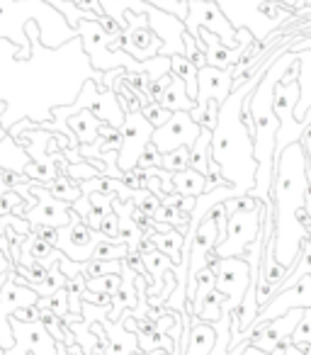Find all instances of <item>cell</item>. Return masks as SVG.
Masks as SVG:
<instances>
[{"label": "cell", "instance_id": "6da1fadb", "mask_svg": "<svg viewBox=\"0 0 311 355\" xmlns=\"http://www.w3.org/2000/svg\"><path fill=\"white\" fill-rule=\"evenodd\" d=\"M275 205L280 207V219H294V212L304 205L306 190V156L301 141H292L282 148L275 171Z\"/></svg>", "mask_w": 311, "mask_h": 355}, {"label": "cell", "instance_id": "7a4b0ae2", "mask_svg": "<svg viewBox=\"0 0 311 355\" xmlns=\"http://www.w3.org/2000/svg\"><path fill=\"white\" fill-rule=\"evenodd\" d=\"M185 32L193 37L199 44V30H207L222 42L229 49H246L253 42L251 32L243 27V30H233L231 22L226 20L222 10H219L217 3H209V0H190L188 3V15H185Z\"/></svg>", "mask_w": 311, "mask_h": 355}, {"label": "cell", "instance_id": "3957f363", "mask_svg": "<svg viewBox=\"0 0 311 355\" xmlns=\"http://www.w3.org/2000/svg\"><path fill=\"white\" fill-rule=\"evenodd\" d=\"M265 212V205H263L258 212H248V214H229L226 219V232L224 239L217 241V246L212 248L219 258H246L251 243L258 239L260 234V214Z\"/></svg>", "mask_w": 311, "mask_h": 355}, {"label": "cell", "instance_id": "277c9868", "mask_svg": "<svg viewBox=\"0 0 311 355\" xmlns=\"http://www.w3.org/2000/svg\"><path fill=\"white\" fill-rule=\"evenodd\" d=\"M248 285H251V266L246 258H219L214 290L226 297V302L222 304V314L233 311L241 304Z\"/></svg>", "mask_w": 311, "mask_h": 355}, {"label": "cell", "instance_id": "5b68a950", "mask_svg": "<svg viewBox=\"0 0 311 355\" xmlns=\"http://www.w3.org/2000/svg\"><path fill=\"white\" fill-rule=\"evenodd\" d=\"M199 124L193 122L190 112L185 110H178V112L170 114V119L163 124V127L153 129L151 134V144L159 148V153H170L175 151L178 146H193L195 139L199 137Z\"/></svg>", "mask_w": 311, "mask_h": 355}, {"label": "cell", "instance_id": "8992f818", "mask_svg": "<svg viewBox=\"0 0 311 355\" xmlns=\"http://www.w3.org/2000/svg\"><path fill=\"white\" fill-rule=\"evenodd\" d=\"M122 148H119L117 156V166L122 173L136 168L139 156L146 148V144L151 141L153 127L141 117V112H129L124 114V124H122Z\"/></svg>", "mask_w": 311, "mask_h": 355}, {"label": "cell", "instance_id": "52a82bcc", "mask_svg": "<svg viewBox=\"0 0 311 355\" xmlns=\"http://www.w3.org/2000/svg\"><path fill=\"white\" fill-rule=\"evenodd\" d=\"M75 107L90 110L98 119H103V122L112 124V127H117V129L124 124V110H122V105H119L117 93H114V90H105V93L98 95V88H95L93 80L85 83Z\"/></svg>", "mask_w": 311, "mask_h": 355}, {"label": "cell", "instance_id": "ba28073f", "mask_svg": "<svg viewBox=\"0 0 311 355\" xmlns=\"http://www.w3.org/2000/svg\"><path fill=\"white\" fill-rule=\"evenodd\" d=\"M231 76L226 71H219L214 66H202L197 71V103H207L214 100L217 105H222L231 93Z\"/></svg>", "mask_w": 311, "mask_h": 355}, {"label": "cell", "instance_id": "9c48e42d", "mask_svg": "<svg viewBox=\"0 0 311 355\" xmlns=\"http://www.w3.org/2000/svg\"><path fill=\"white\" fill-rule=\"evenodd\" d=\"M27 219H30L32 224L39 219V224H49V227H66V224H71V219H73V209H71L66 202H61V200L46 198L44 202L37 205L32 212H27Z\"/></svg>", "mask_w": 311, "mask_h": 355}, {"label": "cell", "instance_id": "30bf717a", "mask_svg": "<svg viewBox=\"0 0 311 355\" xmlns=\"http://www.w3.org/2000/svg\"><path fill=\"white\" fill-rule=\"evenodd\" d=\"M214 340H217V326L204 324L193 316V329H190L188 343L180 355H209V350L214 348Z\"/></svg>", "mask_w": 311, "mask_h": 355}, {"label": "cell", "instance_id": "8fae6325", "mask_svg": "<svg viewBox=\"0 0 311 355\" xmlns=\"http://www.w3.org/2000/svg\"><path fill=\"white\" fill-rule=\"evenodd\" d=\"M159 105H163V107L170 110V112H178V110H185V112H190V110L197 105V100L190 98L185 83L173 76V80L168 83V88H166L163 95L159 98Z\"/></svg>", "mask_w": 311, "mask_h": 355}, {"label": "cell", "instance_id": "7c38bea8", "mask_svg": "<svg viewBox=\"0 0 311 355\" xmlns=\"http://www.w3.org/2000/svg\"><path fill=\"white\" fill-rule=\"evenodd\" d=\"M73 110H78V114H71L69 117V124H71V129L75 132V141H80V144H95L98 141V127H100V119L95 117L90 110H85V107H73Z\"/></svg>", "mask_w": 311, "mask_h": 355}, {"label": "cell", "instance_id": "4fadbf2b", "mask_svg": "<svg viewBox=\"0 0 311 355\" xmlns=\"http://www.w3.org/2000/svg\"><path fill=\"white\" fill-rule=\"evenodd\" d=\"M204 185H207V175L193 171V168L173 173V193L183 195V198H199L204 193Z\"/></svg>", "mask_w": 311, "mask_h": 355}, {"label": "cell", "instance_id": "5bb4252c", "mask_svg": "<svg viewBox=\"0 0 311 355\" xmlns=\"http://www.w3.org/2000/svg\"><path fill=\"white\" fill-rule=\"evenodd\" d=\"M197 71L199 69L188 59V56H183V54L170 56V73H173L175 78L183 80L185 88H188V95L193 100L197 98Z\"/></svg>", "mask_w": 311, "mask_h": 355}, {"label": "cell", "instance_id": "9a60e30c", "mask_svg": "<svg viewBox=\"0 0 311 355\" xmlns=\"http://www.w3.org/2000/svg\"><path fill=\"white\" fill-rule=\"evenodd\" d=\"M226 302V297L219 295L217 290L207 292V295L202 297V302L197 304V309H195V319L197 321H204V324H217L219 319H222V304Z\"/></svg>", "mask_w": 311, "mask_h": 355}, {"label": "cell", "instance_id": "2e32d148", "mask_svg": "<svg viewBox=\"0 0 311 355\" xmlns=\"http://www.w3.org/2000/svg\"><path fill=\"white\" fill-rule=\"evenodd\" d=\"M56 173H59V168H56ZM49 195L54 200L66 202V205H71V202H75V200L83 198V193H80V185L73 183L69 175H61V173L49 183Z\"/></svg>", "mask_w": 311, "mask_h": 355}, {"label": "cell", "instance_id": "e0dca14e", "mask_svg": "<svg viewBox=\"0 0 311 355\" xmlns=\"http://www.w3.org/2000/svg\"><path fill=\"white\" fill-rule=\"evenodd\" d=\"M190 117H193V122H197L199 127L209 129V132L214 134V127H217V122H219V105L214 103V100L197 103L190 110Z\"/></svg>", "mask_w": 311, "mask_h": 355}, {"label": "cell", "instance_id": "ac0fdd59", "mask_svg": "<svg viewBox=\"0 0 311 355\" xmlns=\"http://www.w3.org/2000/svg\"><path fill=\"white\" fill-rule=\"evenodd\" d=\"M229 214H248V212H258L263 207V202L258 198H253L251 193L248 195H233L224 202Z\"/></svg>", "mask_w": 311, "mask_h": 355}, {"label": "cell", "instance_id": "d6986e66", "mask_svg": "<svg viewBox=\"0 0 311 355\" xmlns=\"http://www.w3.org/2000/svg\"><path fill=\"white\" fill-rule=\"evenodd\" d=\"M161 168L168 173H180V171H185V168H190V146H178L175 151L163 153Z\"/></svg>", "mask_w": 311, "mask_h": 355}, {"label": "cell", "instance_id": "ffe728a7", "mask_svg": "<svg viewBox=\"0 0 311 355\" xmlns=\"http://www.w3.org/2000/svg\"><path fill=\"white\" fill-rule=\"evenodd\" d=\"M122 285V272H109L103 277H93V280H85V290L100 292V295H114Z\"/></svg>", "mask_w": 311, "mask_h": 355}, {"label": "cell", "instance_id": "44dd1931", "mask_svg": "<svg viewBox=\"0 0 311 355\" xmlns=\"http://www.w3.org/2000/svg\"><path fill=\"white\" fill-rule=\"evenodd\" d=\"M129 253V248L124 243L117 241H98L93 248V256L90 258H98V261H122L124 256Z\"/></svg>", "mask_w": 311, "mask_h": 355}, {"label": "cell", "instance_id": "7402d4cb", "mask_svg": "<svg viewBox=\"0 0 311 355\" xmlns=\"http://www.w3.org/2000/svg\"><path fill=\"white\" fill-rule=\"evenodd\" d=\"M139 112H141V117L146 119V122L151 124L153 129L163 127V124L170 119V114H173L170 110H166L163 105H159V103H143Z\"/></svg>", "mask_w": 311, "mask_h": 355}, {"label": "cell", "instance_id": "603a6c76", "mask_svg": "<svg viewBox=\"0 0 311 355\" xmlns=\"http://www.w3.org/2000/svg\"><path fill=\"white\" fill-rule=\"evenodd\" d=\"M109 272H119L117 261H98V258H90L83 266V270H80V275H83L85 280H93V277H103V275H109Z\"/></svg>", "mask_w": 311, "mask_h": 355}, {"label": "cell", "instance_id": "cb8c5ba5", "mask_svg": "<svg viewBox=\"0 0 311 355\" xmlns=\"http://www.w3.org/2000/svg\"><path fill=\"white\" fill-rule=\"evenodd\" d=\"M64 282H66V275L61 272V268L51 266L49 272L44 275V280L37 282V292H39V297H49L51 292L61 290V287H64Z\"/></svg>", "mask_w": 311, "mask_h": 355}, {"label": "cell", "instance_id": "d4e9b609", "mask_svg": "<svg viewBox=\"0 0 311 355\" xmlns=\"http://www.w3.org/2000/svg\"><path fill=\"white\" fill-rule=\"evenodd\" d=\"M132 202H134V207L139 209V212H143L146 217H153V212L161 207V198H156L153 193H148L146 188L143 190H136V193L132 195Z\"/></svg>", "mask_w": 311, "mask_h": 355}, {"label": "cell", "instance_id": "484cf974", "mask_svg": "<svg viewBox=\"0 0 311 355\" xmlns=\"http://www.w3.org/2000/svg\"><path fill=\"white\" fill-rule=\"evenodd\" d=\"M292 345H301V343H311V309L301 311V319L296 321L294 331H292Z\"/></svg>", "mask_w": 311, "mask_h": 355}, {"label": "cell", "instance_id": "4316f807", "mask_svg": "<svg viewBox=\"0 0 311 355\" xmlns=\"http://www.w3.org/2000/svg\"><path fill=\"white\" fill-rule=\"evenodd\" d=\"M46 309L49 311H54L59 319H64L66 314H69V295H66V290L61 287V290H56V292H51L49 297H46Z\"/></svg>", "mask_w": 311, "mask_h": 355}, {"label": "cell", "instance_id": "83f0119b", "mask_svg": "<svg viewBox=\"0 0 311 355\" xmlns=\"http://www.w3.org/2000/svg\"><path fill=\"white\" fill-rule=\"evenodd\" d=\"M161 158H163V156L159 153V148L148 141L146 148L141 151V156H139L136 168H141V171H148V168H161Z\"/></svg>", "mask_w": 311, "mask_h": 355}, {"label": "cell", "instance_id": "f1b7e54d", "mask_svg": "<svg viewBox=\"0 0 311 355\" xmlns=\"http://www.w3.org/2000/svg\"><path fill=\"white\" fill-rule=\"evenodd\" d=\"M117 234H119V217L117 212L109 209L103 217V222H100V236H105L107 241H117Z\"/></svg>", "mask_w": 311, "mask_h": 355}, {"label": "cell", "instance_id": "f546056e", "mask_svg": "<svg viewBox=\"0 0 311 355\" xmlns=\"http://www.w3.org/2000/svg\"><path fill=\"white\" fill-rule=\"evenodd\" d=\"M22 180H27L20 171H6V168H0V183L6 185V188H20Z\"/></svg>", "mask_w": 311, "mask_h": 355}, {"label": "cell", "instance_id": "4dcf8cb0", "mask_svg": "<svg viewBox=\"0 0 311 355\" xmlns=\"http://www.w3.org/2000/svg\"><path fill=\"white\" fill-rule=\"evenodd\" d=\"M37 316H39V306L32 304V306H17L12 319L22 321V324H30V321H37Z\"/></svg>", "mask_w": 311, "mask_h": 355}, {"label": "cell", "instance_id": "1f68e13d", "mask_svg": "<svg viewBox=\"0 0 311 355\" xmlns=\"http://www.w3.org/2000/svg\"><path fill=\"white\" fill-rule=\"evenodd\" d=\"M64 355H88V353L80 348V343H71V345H66V348H64Z\"/></svg>", "mask_w": 311, "mask_h": 355}, {"label": "cell", "instance_id": "d6a6232c", "mask_svg": "<svg viewBox=\"0 0 311 355\" xmlns=\"http://www.w3.org/2000/svg\"><path fill=\"white\" fill-rule=\"evenodd\" d=\"M241 355H270V353H265V350H258V348H253L251 343H246V348L241 350Z\"/></svg>", "mask_w": 311, "mask_h": 355}, {"label": "cell", "instance_id": "836d02e7", "mask_svg": "<svg viewBox=\"0 0 311 355\" xmlns=\"http://www.w3.org/2000/svg\"><path fill=\"white\" fill-rule=\"evenodd\" d=\"M285 355H304V353H301V350L296 348V345H290V348H287V353H285Z\"/></svg>", "mask_w": 311, "mask_h": 355}, {"label": "cell", "instance_id": "e575fe53", "mask_svg": "<svg viewBox=\"0 0 311 355\" xmlns=\"http://www.w3.org/2000/svg\"><path fill=\"white\" fill-rule=\"evenodd\" d=\"M304 46H311V44H296V46H294V49H296V51H299V49H304Z\"/></svg>", "mask_w": 311, "mask_h": 355}, {"label": "cell", "instance_id": "d590c367", "mask_svg": "<svg viewBox=\"0 0 311 355\" xmlns=\"http://www.w3.org/2000/svg\"><path fill=\"white\" fill-rule=\"evenodd\" d=\"M309 132H311V129H309ZM309 156H311V141H309ZM306 161H309V163H311V158H306Z\"/></svg>", "mask_w": 311, "mask_h": 355}, {"label": "cell", "instance_id": "8d00e7d4", "mask_svg": "<svg viewBox=\"0 0 311 355\" xmlns=\"http://www.w3.org/2000/svg\"><path fill=\"white\" fill-rule=\"evenodd\" d=\"M3 280H6V275H0V285H3Z\"/></svg>", "mask_w": 311, "mask_h": 355}]
</instances>
